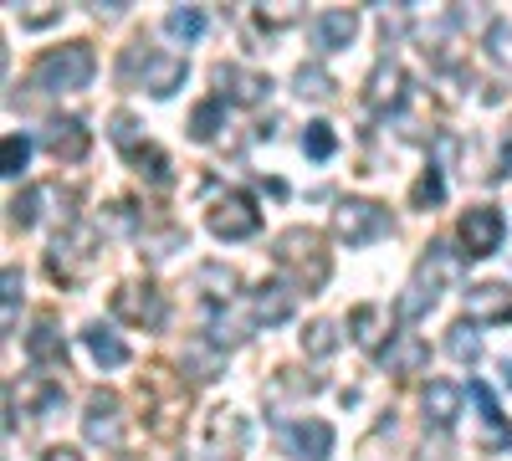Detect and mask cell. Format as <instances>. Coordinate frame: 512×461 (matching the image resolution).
Wrapping results in <instances>:
<instances>
[{
    "mask_svg": "<svg viewBox=\"0 0 512 461\" xmlns=\"http://www.w3.org/2000/svg\"><path fill=\"white\" fill-rule=\"evenodd\" d=\"M139 400H144V415H149L154 436H175L185 410H190V385L169 364H149L139 374Z\"/></svg>",
    "mask_w": 512,
    "mask_h": 461,
    "instance_id": "1",
    "label": "cell"
},
{
    "mask_svg": "<svg viewBox=\"0 0 512 461\" xmlns=\"http://www.w3.org/2000/svg\"><path fill=\"white\" fill-rule=\"evenodd\" d=\"M272 262L297 277V287H323L333 277V262H328V241L313 231V226H287L277 241H272Z\"/></svg>",
    "mask_w": 512,
    "mask_h": 461,
    "instance_id": "2",
    "label": "cell"
},
{
    "mask_svg": "<svg viewBox=\"0 0 512 461\" xmlns=\"http://www.w3.org/2000/svg\"><path fill=\"white\" fill-rule=\"evenodd\" d=\"M451 282H461V257L446 241H431V246H425V257H420V267H415L410 292L400 298V318H420L425 308H436L441 287H451Z\"/></svg>",
    "mask_w": 512,
    "mask_h": 461,
    "instance_id": "3",
    "label": "cell"
},
{
    "mask_svg": "<svg viewBox=\"0 0 512 461\" xmlns=\"http://www.w3.org/2000/svg\"><path fill=\"white\" fill-rule=\"evenodd\" d=\"M98 72V57L88 41H67V47H52L47 57L36 62V88L47 93H82Z\"/></svg>",
    "mask_w": 512,
    "mask_h": 461,
    "instance_id": "4",
    "label": "cell"
},
{
    "mask_svg": "<svg viewBox=\"0 0 512 461\" xmlns=\"http://www.w3.org/2000/svg\"><path fill=\"white\" fill-rule=\"evenodd\" d=\"M98 236L88 231V226H67L57 241H52V257H47V272L62 282V287H77L82 277L93 272V262H98Z\"/></svg>",
    "mask_w": 512,
    "mask_h": 461,
    "instance_id": "5",
    "label": "cell"
},
{
    "mask_svg": "<svg viewBox=\"0 0 512 461\" xmlns=\"http://www.w3.org/2000/svg\"><path fill=\"white\" fill-rule=\"evenodd\" d=\"M205 226L221 241H246V236H256V226H262V211H256V200L246 190H226V195L210 200Z\"/></svg>",
    "mask_w": 512,
    "mask_h": 461,
    "instance_id": "6",
    "label": "cell"
},
{
    "mask_svg": "<svg viewBox=\"0 0 512 461\" xmlns=\"http://www.w3.org/2000/svg\"><path fill=\"white\" fill-rule=\"evenodd\" d=\"M333 231L344 236L349 246H369L390 231V211H384L379 200H344L333 211Z\"/></svg>",
    "mask_w": 512,
    "mask_h": 461,
    "instance_id": "7",
    "label": "cell"
},
{
    "mask_svg": "<svg viewBox=\"0 0 512 461\" xmlns=\"http://www.w3.org/2000/svg\"><path fill=\"white\" fill-rule=\"evenodd\" d=\"M113 313L134 328H159L164 323V292L154 282H123L113 292Z\"/></svg>",
    "mask_w": 512,
    "mask_h": 461,
    "instance_id": "8",
    "label": "cell"
},
{
    "mask_svg": "<svg viewBox=\"0 0 512 461\" xmlns=\"http://www.w3.org/2000/svg\"><path fill=\"white\" fill-rule=\"evenodd\" d=\"M82 436L93 446H118L123 436V400L113 390H93L88 395V410H82Z\"/></svg>",
    "mask_w": 512,
    "mask_h": 461,
    "instance_id": "9",
    "label": "cell"
},
{
    "mask_svg": "<svg viewBox=\"0 0 512 461\" xmlns=\"http://www.w3.org/2000/svg\"><path fill=\"white\" fill-rule=\"evenodd\" d=\"M456 231H461L466 257H492V251L502 246V211H497V205H472Z\"/></svg>",
    "mask_w": 512,
    "mask_h": 461,
    "instance_id": "10",
    "label": "cell"
},
{
    "mask_svg": "<svg viewBox=\"0 0 512 461\" xmlns=\"http://www.w3.org/2000/svg\"><path fill=\"white\" fill-rule=\"evenodd\" d=\"M205 436H210V451L226 456V461H241V456H246V446H251V426H246V415H241V410H231V405L210 410Z\"/></svg>",
    "mask_w": 512,
    "mask_h": 461,
    "instance_id": "11",
    "label": "cell"
},
{
    "mask_svg": "<svg viewBox=\"0 0 512 461\" xmlns=\"http://www.w3.org/2000/svg\"><path fill=\"white\" fill-rule=\"evenodd\" d=\"M216 88H221V98H231V103H241V108H256V103H267L272 77L251 72V67H236V62H221V67H216Z\"/></svg>",
    "mask_w": 512,
    "mask_h": 461,
    "instance_id": "12",
    "label": "cell"
},
{
    "mask_svg": "<svg viewBox=\"0 0 512 461\" xmlns=\"http://www.w3.org/2000/svg\"><path fill=\"white\" fill-rule=\"evenodd\" d=\"M282 446L297 461H328L333 456V426L328 421H292V426H282Z\"/></svg>",
    "mask_w": 512,
    "mask_h": 461,
    "instance_id": "13",
    "label": "cell"
},
{
    "mask_svg": "<svg viewBox=\"0 0 512 461\" xmlns=\"http://www.w3.org/2000/svg\"><path fill=\"white\" fill-rule=\"evenodd\" d=\"M292 308H297V292H292L287 282H262V287L251 292V303H246V318L272 328V323H287Z\"/></svg>",
    "mask_w": 512,
    "mask_h": 461,
    "instance_id": "14",
    "label": "cell"
},
{
    "mask_svg": "<svg viewBox=\"0 0 512 461\" xmlns=\"http://www.w3.org/2000/svg\"><path fill=\"white\" fill-rule=\"evenodd\" d=\"M41 144H47V154H57V159H67V164H77L82 154L93 149V134L82 129L77 118H52L47 129H41Z\"/></svg>",
    "mask_w": 512,
    "mask_h": 461,
    "instance_id": "15",
    "label": "cell"
},
{
    "mask_svg": "<svg viewBox=\"0 0 512 461\" xmlns=\"http://www.w3.org/2000/svg\"><path fill=\"white\" fill-rule=\"evenodd\" d=\"M466 318L472 323H512V287L502 282H482L466 292Z\"/></svg>",
    "mask_w": 512,
    "mask_h": 461,
    "instance_id": "16",
    "label": "cell"
},
{
    "mask_svg": "<svg viewBox=\"0 0 512 461\" xmlns=\"http://www.w3.org/2000/svg\"><path fill=\"white\" fill-rule=\"evenodd\" d=\"M379 364L390 374H420L425 364H431V344H425L420 333H395L390 349H379Z\"/></svg>",
    "mask_w": 512,
    "mask_h": 461,
    "instance_id": "17",
    "label": "cell"
},
{
    "mask_svg": "<svg viewBox=\"0 0 512 461\" xmlns=\"http://www.w3.org/2000/svg\"><path fill=\"white\" fill-rule=\"evenodd\" d=\"M26 354H31V364H67V339L52 313H36V323L26 333Z\"/></svg>",
    "mask_w": 512,
    "mask_h": 461,
    "instance_id": "18",
    "label": "cell"
},
{
    "mask_svg": "<svg viewBox=\"0 0 512 461\" xmlns=\"http://www.w3.org/2000/svg\"><path fill=\"white\" fill-rule=\"evenodd\" d=\"M364 103H369L374 113H390V108H400V103H405V72H400L395 62H379V67L369 72Z\"/></svg>",
    "mask_w": 512,
    "mask_h": 461,
    "instance_id": "19",
    "label": "cell"
},
{
    "mask_svg": "<svg viewBox=\"0 0 512 461\" xmlns=\"http://www.w3.org/2000/svg\"><path fill=\"white\" fill-rule=\"evenodd\" d=\"M308 31H313V47L318 52H338V47H349V41H354L359 16L354 11H318Z\"/></svg>",
    "mask_w": 512,
    "mask_h": 461,
    "instance_id": "20",
    "label": "cell"
},
{
    "mask_svg": "<svg viewBox=\"0 0 512 461\" xmlns=\"http://www.w3.org/2000/svg\"><path fill=\"white\" fill-rule=\"evenodd\" d=\"M461 385H446V380H431V385H425L420 390V410H425V421H431V426H456V415H461Z\"/></svg>",
    "mask_w": 512,
    "mask_h": 461,
    "instance_id": "21",
    "label": "cell"
},
{
    "mask_svg": "<svg viewBox=\"0 0 512 461\" xmlns=\"http://www.w3.org/2000/svg\"><path fill=\"white\" fill-rule=\"evenodd\" d=\"M349 333H354V344H364V349H374V354H379L384 333H390V308H379V303H359V308L349 313ZM390 339H395V333H390Z\"/></svg>",
    "mask_w": 512,
    "mask_h": 461,
    "instance_id": "22",
    "label": "cell"
},
{
    "mask_svg": "<svg viewBox=\"0 0 512 461\" xmlns=\"http://www.w3.org/2000/svg\"><path fill=\"white\" fill-rule=\"evenodd\" d=\"M185 57H164V52H149V62H144V88L154 93V98H169L185 82Z\"/></svg>",
    "mask_w": 512,
    "mask_h": 461,
    "instance_id": "23",
    "label": "cell"
},
{
    "mask_svg": "<svg viewBox=\"0 0 512 461\" xmlns=\"http://www.w3.org/2000/svg\"><path fill=\"white\" fill-rule=\"evenodd\" d=\"M472 400H477V410H482V446H487V451L512 446V426L502 421V410H497L492 390H487V385H472Z\"/></svg>",
    "mask_w": 512,
    "mask_h": 461,
    "instance_id": "24",
    "label": "cell"
},
{
    "mask_svg": "<svg viewBox=\"0 0 512 461\" xmlns=\"http://www.w3.org/2000/svg\"><path fill=\"white\" fill-rule=\"evenodd\" d=\"M236 272L226 267V262H205V267H195V292H205L210 303H231L236 298Z\"/></svg>",
    "mask_w": 512,
    "mask_h": 461,
    "instance_id": "25",
    "label": "cell"
},
{
    "mask_svg": "<svg viewBox=\"0 0 512 461\" xmlns=\"http://www.w3.org/2000/svg\"><path fill=\"white\" fill-rule=\"evenodd\" d=\"M446 354H451L456 364H477V359H482V339H477V323H472V318H461V323L446 328Z\"/></svg>",
    "mask_w": 512,
    "mask_h": 461,
    "instance_id": "26",
    "label": "cell"
},
{
    "mask_svg": "<svg viewBox=\"0 0 512 461\" xmlns=\"http://www.w3.org/2000/svg\"><path fill=\"white\" fill-rule=\"evenodd\" d=\"M185 369L195 380H216V374H226V359L210 339H195V344H185Z\"/></svg>",
    "mask_w": 512,
    "mask_h": 461,
    "instance_id": "27",
    "label": "cell"
},
{
    "mask_svg": "<svg viewBox=\"0 0 512 461\" xmlns=\"http://www.w3.org/2000/svg\"><path fill=\"white\" fill-rule=\"evenodd\" d=\"M88 349H93V359H98L103 369H118V364H128V349L113 339V328H103V323H88Z\"/></svg>",
    "mask_w": 512,
    "mask_h": 461,
    "instance_id": "28",
    "label": "cell"
},
{
    "mask_svg": "<svg viewBox=\"0 0 512 461\" xmlns=\"http://www.w3.org/2000/svg\"><path fill=\"white\" fill-rule=\"evenodd\" d=\"M164 31L175 36V41H200L205 36V11H195V6H175L164 16Z\"/></svg>",
    "mask_w": 512,
    "mask_h": 461,
    "instance_id": "29",
    "label": "cell"
},
{
    "mask_svg": "<svg viewBox=\"0 0 512 461\" xmlns=\"http://www.w3.org/2000/svg\"><path fill=\"white\" fill-rule=\"evenodd\" d=\"M128 164L144 175V180H154V185H169V159L154 149V144H139V149H128Z\"/></svg>",
    "mask_w": 512,
    "mask_h": 461,
    "instance_id": "30",
    "label": "cell"
},
{
    "mask_svg": "<svg viewBox=\"0 0 512 461\" xmlns=\"http://www.w3.org/2000/svg\"><path fill=\"white\" fill-rule=\"evenodd\" d=\"M338 349V328L328 323V318H313L308 328H303V354H313V359H328Z\"/></svg>",
    "mask_w": 512,
    "mask_h": 461,
    "instance_id": "31",
    "label": "cell"
},
{
    "mask_svg": "<svg viewBox=\"0 0 512 461\" xmlns=\"http://www.w3.org/2000/svg\"><path fill=\"white\" fill-rule=\"evenodd\" d=\"M26 159H31V139H26V134H6V144H0V175L21 180Z\"/></svg>",
    "mask_w": 512,
    "mask_h": 461,
    "instance_id": "32",
    "label": "cell"
},
{
    "mask_svg": "<svg viewBox=\"0 0 512 461\" xmlns=\"http://www.w3.org/2000/svg\"><path fill=\"white\" fill-rule=\"evenodd\" d=\"M41 200H47V190H41V185H26L16 200H11V226H36L41 221Z\"/></svg>",
    "mask_w": 512,
    "mask_h": 461,
    "instance_id": "33",
    "label": "cell"
},
{
    "mask_svg": "<svg viewBox=\"0 0 512 461\" xmlns=\"http://www.w3.org/2000/svg\"><path fill=\"white\" fill-rule=\"evenodd\" d=\"M487 57L512 77V21H492L487 26Z\"/></svg>",
    "mask_w": 512,
    "mask_h": 461,
    "instance_id": "34",
    "label": "cell"
},
{
    "mask_svg": "<svg viewBox=\"0 0 512 461\" xmlns=\"http://www.w3.org/2000/svg\"><path fill=\"white\" fill-rule=\"evenodd\" d=\"M297 93H303V98H313V103H328L333 98V77L323 72V67H297Z\"/></svg>",
    "mask_w": 512,
    "mask_h": 461,
    "instance_id": "35",
    "label": "cell"
},
{
    "mask_svg": "<svg viewBox=\"0 0 512 461\" xmlns=\"http://www.w3.org/2000/svg\"><path fill=\"white\" fill-rule=\"evenodd\" d=\"M216 129H221V98H205L195 113H190V139H216Z\"/></svg>",
    "mask_w": 512,
    "mask_h": 461,
    "instance_id": "36",
    "label": "cell"
},
{
    "mask_svg": "<svg viewBox=\"0 0 512 461\" xmlns=\"http://www.w3.org/2000/svg\"><path fill=\"white\" fill-rule=\"evenodd\" d=\"M333 129H328V123H308V134H303V154H313V159H328L333 154Z\"/></svg>",
    "mask_w": 512,
    "mask_h": 461,
    "instance_id": "37",
    "label": "cell"
},
{
    "mask_svg": "<svg viewBox=\"0 0 512 461\" xmlns=\"http://www.w3.org/2000/svg\"><path fill=\"white\" fill-rule=\"evenodd\" d=\"M113 144L128 154V149H139V123H134V113H113Z\"/></svg>",
    "mask_w": 512,
    "mask_h": 461,
    "instance_id": "38",
    "label": "cell"
},
{
    "mask_svg": "<svg viewBox=\"0 0 512 461\" xmlns=\"http://www.w3.org/2000/svg\"><path fill=\"white\" fill-rule=\"evenodd\" d=\"M0 287H6V333H16V303H21V272L6 267V277H0Z\"/></svg>",
    "mask_w": 512,
    "mask_h": 461,
    "instance_id": "39",
    "label": "cell"
},
{
    "mask_svg": "<svg viewBox=\"0 0 512 461\" xmlns=\"http://www.w3.org/2000/svg\"><path fill=\"white\" fill-rule=\"evenodd\" d=\"M277 390H287V395H318L323 380H303L297 369H277Z\"/></svg>",
    "mask_w": 512,
    "mask_h": 461,
    "instance_id": "40",
    "label": "cell"
},
{
    "mask_svg": "<svg viewBox=\"0 0 512 461\" xmlns=\"http://www.w3.org/2000/svg\"><path fill=\"white\" fill-rule=\"evenodd\" d=\"M16 16H21V26L41 31V26H52V21H62V6H16Z\"/></svg>",
    "mask_w": 512,
    "mask_h": 461,
    "instance_id": "41",
    "label": "cell"
},
{
    "mask_svg": "<svg viewBox=\"0 0 512 461\" xmlns=\"http://www.w3.org/2000/svg\"><path fill=\"white\" fill-rule=\"evenodd\" d=\"M441 195H446V185H441V170L431 164V170L420 175V185H415V205H436Z\"/></svg>",
    "mask_w": 512,
    "mask_h": 461,
    "instance_id": "42",
    "label": "cell"
},
{
    "mask_svg": "<svg viewBox=\"0 0 512 461\" xmlns=\"http://www.w3.org/2000/svg\"><path fill=\"white\" fill-rule=\"evenodd\" d=\"M108 231H134V205H128V200L108 205Z\"/></svg>",
    "mask_w": 512,
    "mask_h": 461,
    "instance_id": "43",
    "label": "cell"
},
{
    "mask_svg": "<svg viewBox=\"0 0 512 461\" xmlns=\"http://www.w3.org/2000/svg\"><path fill=\"white\" fill-rule=\"evenodd\" d=\"M41 461H82V451L77 446H47V451H41Z\"/></svg>",
    "mask_w": 512,
    "mask_h": 461,
    "instance_id": "44",
    "label": "cell"
},
{
    "mask_svg": "<svg viewBox=\"0 0 512 461\" xmlns=\"http://www.w3.org/2000/svg\"><path fill=\"white\" fill-rule=\"evenodd\" d=\"M502 164H507V170H512V139H507V149H502Z\"/></svg>",
    "mask_w": 512,
    "mask_h": 461,
    "instance_id": "45",
    "label": "cell"
},
{
    "mask_svg": "<svg viewBox=\"0 0 512 461\" xmlns=\"http://www.w3.org/2000/svg\"><path fill=\"white\" fill-rule=\"evenodd\" d=\"M507 385H512V359H507Z\"/></svg>",
    "mask_w": 512,
    "mask_h": 461,
    "instance_id": "46",
    "label": "cell"
}]
</instances>
